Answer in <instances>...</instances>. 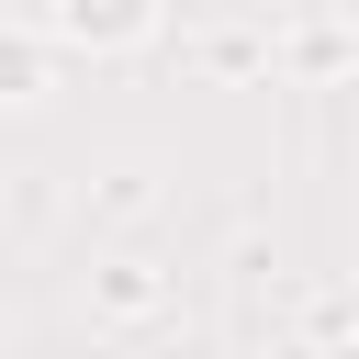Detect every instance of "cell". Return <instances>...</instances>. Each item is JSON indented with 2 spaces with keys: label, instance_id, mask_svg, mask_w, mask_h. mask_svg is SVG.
Instances as JSON below:
<instances>
[{
  "label": "cell",
  "instance_id": "obj_1",
  "mask_svg": "<svg viewBox=\"0 0 359 359\" xmlns=\"http://www.w3.org/2000/svg\"><path fill=\"white\" fill-rule=\"evenodd\" d=\"M56 22H67V34H135L146 0H56Z\"/></svg>",
  "mask_w": 359,
  "mask_h": 359
}]
</instances>
